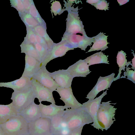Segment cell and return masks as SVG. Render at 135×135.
Masks as SVG:
<instances>
[{
  "label": "cell",
  "instance_id": "603a6c76",
  "mask_svg": "<svg viewBox=\"0 0 135 135\" xmlns=\"http://www.w3.org/2000/svg\"><path fill=\"white\" fill-rule=\"evenodd\" d=\"M125 52L123 50L118 52L117 56V62L119 67V73L117 76L115 78L114 81H115L120 78V75L122 71H125L126 68L125 66L128 67L129 65L132 66V64L131 61L127 62L126 59L127 56Z\"/></svg>",
  "mask_w": 135,
  "mask_h": 135
},
{
  "label": "cell",
  "instance_id": "277c9868",
  "mask_svg": "<svg viewBox=\"0 0 135 135\" xmlns=\"http://www.w3.org/2000/svg\"><path fill=\"white\" fill-rule=\"evenodd\" d=\"M35 98L31 86L23 90L14 91L12 94L11 99L12 100V102L14 107L18 113L34 102Z\"/></svg>",
  "mask_w": 135,
  "mask_h": 135
},
{
  "label": "cell",
  "instance_id": "8fae6325",
  "mask_svg": "<svg viewBox=\"0 0 135 135\" xmlns=\"http://www.w3.org/2000/svg\"><path fill=\"white\" fill-rule=\"evenodd\" d=\"M107 89L105 91L100 95L92 100L88 101L83 103L82 107L88 113L91 117L93 123L91 125L98 129V125L97 116L98 110L103 98L107 94Z\"/></svg>",
  "mask_w": 135,
  "mask_h": 135
},
{
  "label": "cell",
  "instance_id": "f1b7e54d",
  "mask_svg": "<svg viewBox=\"0 0 135 135\" xmlns=\"http://www.w3.org/2000/svg\"><path fill=\"white\" fill-rule=\"evenodd\" d=\"M126 71L124 73V75L122 76L120 78H126V76H127V79L135 84V70H131L130 68L128 67H126Z\"/></svg>",
  "mask_w": 135,
  "mask_h": 135
},
{
  "label": "cell",
  "instance_id": "cb8c5ba5",
  "mask_svg": "<svg viewBox=\"0 0 135 135\" xmlns=\"http://www.w3.org/2000/svg\"><path fill=\"white\" fill-rule=\"evenodd\" d=\"M63 114L53 117L51 118V128L52 135L62 134V124L64 122Z\"/></svg>",
  "mask_w": 135,
  "mask_h": 135
},
{
  "label": "cell",
  "instance_id": "7402d4cb",
  "mask_svg": "<svg viewBox=\"0 0 135 135\" xmlns=\"http://www.w3.org/2000/svg\"><path fill=\"white\" fill-rule=\"evenodd\" d=\"M108 55H105L101 51L87 57L84 60L89 66L102 63L109 64V61L108 60Z\"/></svg>",
  "mask_w": 135,
  "mask_h": 135
},
{
  "label": "cell",
  "instance_id": "e575fe53",
  "mask_svg": "<svg viewBox=\"0 0 135 135\" xmlns=\"http://www.w3.org/2000/svg\"><path fill=\"white\" fill-rule=\"evenodd\" d=\"M83 126L70 131L67 135H81Z\"/></svg>",
  "mask_w": 135,
  "mask_h": 135
},
{
  "label": "cell",
  "instance_id": "5b68a950",
  "mask_svg": "<svg viewBox=\"0 0 135 135\" xmlns=\"http://www.w3.org/2000/svg\"><path fill=\"white\" fill-rule=\"evenodd\" d=\"M51 119L41 117L28 123L29 134L31 135H52Z\"/></svg>",
  "mask_w": 135,
  "mask_h": 135
},
{
  "label": "cell",
  "instance_id": "52a82bcc",
  "mask_svg": "<svg viewBox=\"0 0 135 135\" xmlns=\"http://www.w3.org/2000/svg\"><path fill=\"white\" fill-rule=\"evenodd\" d=\"M78 9L71 11L68 13L66 21V35L76 34L78 33L86 35L84 26L79 16Z\"/></svg>",
  "mask_w": 135,
  "mask_h": 135
},
{
  "label": "cell",
  "instance_id": "44dd1931",
  "mask_svg": "<svg viewBox=\"0 0 135 135\" xmlns=\"http://www.w3.org/2000/svg\"><path fill=\"white\" fill-rule=\"evenodd\" d=\"M18 113L12 102L7 105L0 104V124Z\"/></svg>",
  "mask_w": 135,
  "mask_h": 135
},
{
  "label": "cell",
  "instance_id": "d590c367",
  "mask_svg": "<svg viewBox=\"0 0 135 135\" xmlns=\"http://www.w3.org/2000/svg\"><path fill=\"white\" fill-rule=\"evenodd\" d=\"M117 2H118V3H119V5L121 6L122 5H123L126 3H127L128 2H129V0H117Z\"/></svg>",
  "mask_w": 135,
  "mask_h": 135
},
{
  "label": "cell",
  "instance_id": "d6a6232c",
  "mask_svg": "<svg viewBox=\"0 0 135 135\" xmlns=\"http://www.w3.org/2000/svg\"><path fill=\"white\" fill-rule=\"evenodd\" d=\"M29 30L28 32V39L31 44L34 45L36 43L35 33L33 30L31 29Z\"/></svg>",
  "mask_w": 135,
  "mask_h": 135
},
{
  "label": "cell",
  "instance_id": "836d02e7",
  "mask_svg": "<svg viewBox=\"0 0 135 135\" xmlns=\"http://www.w3.org/2000/svg\"><path fill=\"white\" fill-rule=\"evenodd\" d=\"M35 33L36 38V42L42 45L49 50L47 44L45 40L36 32H35Z\"/></svg>",
  "mask_w": 135,
  "mask_h": 135
},
{
  "label": "cell",
  "instance_id": "f35d334b",
  "mask_svg": "<svg viewBox=\"0 0 135 135\" xmlns=\"http://www.w3.org/2000/svg\"><path fill=\"white\" fill-rule=\"evenodd\" d=\"M0 135H5L0 126Z\"/></svg>",
  "mask_w": 135,
  "mask_h": 135
},
{
  "label": "cell",
  "instance_id": "7a4b0ae2",
  "mask_svg": "<svg viewBox=\"0 0 135 135\" xmlns=\"http://www.w3.org/2000/svg\"><path fill=\"white\" fill-rule=\"evenodd\" d=\"M0 126L5 135H26L29 134L28 122L18 113L0 124Z\"/></svg>",
  "mask_w": 135,
  "mask_h": 135
},
{
  "label": "cell",
  "instance_id": "2e32d148",
  "mask_svg": "<svg viewBox=\"0 0 135 135\" xmlns=\"http://www.w3.org/2000/svg\"><path fill=\"white\" fill-rule=\"evenodd\" d=\"M42 117L51 118L64 113L67 109L65 106L57 105L55 104L49 105H44L41 103L38 104Z\"/></svg>",
  "mask_w": 135,
  "mask_h": 135
},
{
  "label": "cell",
  "instance_id": "9a60e30c",
  "mask_svg": "<svg viewBox=\"0 0 135 135\" xmlns=\"http://www.w3.org/2000/svg\"><path fill=\"white\" fill-rule=\"evenodd\" d=\"M89 67L84 60L80 59L70 66L67 69L73 78L75 77H85L91 72Z\"/></svg>",
  "mask_w": 135,
  "mask_h": 135
},
{
  "label": "cell",
  "instance_id": "8d00e7d4",
  "mask_svg": "<svg viewBox=\"0 0 135 135\" xmlns=\"http://www.w3.org/2000/svg\"><path fill=\"white\" fill-rule=\"evenodd\" d=\"M99 0H87L86 1V2L92 5L97 3Z\"/></svg>",
  "mask_w": 135,
  "mask_h": 135
},
{
  "label": "cell",
  "instance_id": "ab89813d",
  "mask_svg": "<svg viewBox=\"0 0 135 135\" xmlns=\"http://www.w3.org/2000/svg\"><path fill=\"white\" fill-rule=\"evenodd\" d=\"M63 135L62 134H55V135Z\"/></svg>",
  "mask_w": 135,
  "mask_h": 135
},
{
  "label": "cell",
  "instance_id": "ac0fdd59",
  "mask_svg": "<svg viewBox=\"0 0 135 135\" xmlns=\"http://www.w3.org/2000/svg\"><path fill=\"white\" fill-rule=\"evenodd\" d=\"M41 62L35 58L26 55L25 66L21 76L31 78L41 67Z\"/></svg>",
  "mask_w": 135,
  "mask_h": 135
},
{
  "label": "cell",
  "instance_id": "30bf717a",
  "mask_svg": "<svg viewBox=\"0 0 135 135\" xmlns=\"http://www.w3.org/2000/svg\"><path fill=\"white\" fill-rule=\"evenodd\" d=\"M55 91L59 94L60 99L64 103L66 108L76 109L82 107V104L77 101L74 96L71 87L63 88L59 86Z\"/></svg>",
  "mask_w": 135,
  "mask_h": 135
},
{
  "label": "cell",
  "instance_id": "4316f807",
  "mask_svg": "<svg viewBox=\"0 0 135 135\" xmlns=\"http://www.w3.org/2000/svg\"><path fill=\"white\" fill-rule=\"evenodd\" d=\"M31 15L36 19L40 25H44L45 23L40 15L34 4L31 6L30 10Z\"/></svg>",
  "mask_w": 135,
  "mask_h": 135
},
{
  "label": "cell",
  "instance_id": "ffe728a7",
  "mask_svg": "<svg viewBox=\"0 0 135 135\" xmlns=\"http://www.w3.org/2000/svg\"><path fill=\"white\" fill-rule=\"evenodd\" d=\"M108 35H105L103 32H100L96 36H94V42L92 46L87 52L100 50H105L108 48L107 45L109 43L108 42L107 39Z\"/></svg>",
  "mask_w": 135,
  "mask_h": 135
},
{
  "label": "cell",
  "instance_id": "d6986e66",
  "mask_svg": "<svg viewBox=\"0 0 135 135\" xmlns=\"http://www.w3.org/2000/svg\"><path fill=\"white\" fill-rule=\"evenodd\" d=\"M18 114L22 116L28 123L42 117L38 105L34 102Z\"/></svg>",
  "mask_w": 135,
  "mask_h": 135
},
{
  "label": "cell",
  "instance_id": "3957f363",
  "mask_svg": "<svg viewBox=\"0 0 135 135\" xmlns=\"http://www.w3.org/2000/svg\"><path fill=\"white\" fill-rule=\"evenodd\" d=\"M111 101L102 102L98 112L97 120L98 129L107 130L115 120L114 116L117 108L111 104H115L110 102Z\"/></svg>",
  "mask_w": 135,
  "mask_h": 135
},
{
  "label": "cell",
  "instance_id": "7c38bea8",
  "mask_svg": "<svg viewBox=\"0 0 135 135\" xmlns=\"http://www.w3.org/2000/svg\"><path fill=\"white\" fill-rule=\"evenodd\" d=\"M32 78L36 79L42 85L53 91H55L59 86L51 77L50 72L47 70L45 66H41Z\"/></svg>",
  "mask_w": 135,
  "mask_h": 135
},
{
  "label": "cell",
  "instance_id": "d4e9b609",
  "mask_svg": "<svg viewBox=\"0 0 135 135\" xmlns=\"http://www.w3.org/2000/svg\"><path fill=\"white\" fill-rule=\"evenodd\" d=\"M33 30L45 40L47 44L49 50L54 45V43L48 35L45 28L43 26L39 25L34 28Z\"/></svg>",
  "mask_w": 135,
  "mask_h": 135
},
{
  "label": "cell",
  "instance_id": "5bb4252c",
  "mask_svg": "<svg viewBox=\"0 0 135 135\" xmlns=\"http://www.w3.org/2000/svg\"><path fill=\"white\" fill-rule=\"evenodd\" d=\"M52 79L60 87L68 88L71 87L73 78L67 69H61L50 72Z\"/></svg>",
  "mask_w": 135,
  "mask_h": 135
},
{
  "label": "cell",
  "instance_id": "60d3db41",
  "mask_svg": "<svg viewBox=\"0 0 135 135\" xmlns=\"http://www.w3.org/2000/svg\"><path fill=\"white\" fill-rule=\"evenodd\" d=\"M31 135V134H27V135Z\"/></svg>",
  "mask_w": 135,
  "mask_h": 135
},
{
  "label": "cell",
  "instance_id": "ba28073f",
  "mask_svg": "<svg viewBox=\"0 0 135 135\" xmlns=\"http://www.w3.org/2000/svg\"><path fill=\"white\" fill-rule=\"evenodd\" d=\"M31 79V86L35 98L38 99L39 102L47 101L52 104H55L52 95L53 91L42 85L34 79Z\"/></svg>",
  "mask_w": 135,
  "mask_h": 135
},
{
  "label": "cell",
  "instance_id": "484cf974",
  "mask_svg": "<svg viewBox=\"0 0 135 135\" xmlns=\"http://www.w3.org/2000/svg\"><path fill=\"white\" fill-rule=\"evenodd\" d=\"M26 52L27 55L33 57L41 62L40 56L36 49L34 45L30 44L27 46Z\"/></svg>",
  "mask_w": 135,
  "mask_h": 135
},
{
  "label": "cell",
  "instance_id": "f546056e",
  "mask_svg": "<svg viewBox=\"0 0 135 135\" xmlns=\"http://www.w3.org/2000/svg\"><path fill=\"white\" fill-rule=\"evenodd\" d=\"M109 3L104 0H99L96 3L92 5L95 7L97 9L100 10H104L106 11L109 10Z\"/></svg>",
  "mask_w": 135,
  "mask_h": 135
},
{
  "label": "cell",
  "instance_id": "74e56055",
  "mask_svg": "<svg viewBox=\"0 0 135 135\" xmlns=\"http://www.w3.org/2000/svg\"><path fill=\"white\" fill-rule=\"evenodd\" d=\"M134 58L132 59V68H130V69H133L135 70V55L134 53H133Z\"/></svg>",
  "mask_w": 135,
  "mask_h": 135
},
{
  "label": "cell",
  "instance_id": "4dcf8cb0",
  "mask_svg": "<svg viewBox=\"0 0 135 135\" xmlns=\"http://www.w3.org/2000/svg\"><path fill=\"white\" fill-rule=\"evenodd\" d=\"M51 4V10L55 15L60 14L62 12L61 5L59 2L55 1Z\"/></svg>",
  "mask_w": 135,
  "mask_h": 135
},
{
  "label": "cell",
  "instance_id": "83f0119b",
  "mask_svg": "<svg viewBox=\"0 0 135 135\" xmlns=\"http://www.w3.org/2000/svg\"><path fill=\"white\" fill-rule=\"evenodd\" d=\"M34 45L40 56L42 62L47 55L49 50L45 47L38 43H36Z\"/></svg>",
  "mask_w": 135,
  "mask_h": 135
},
{
  "label": "cell",
  "instance_id": "6da1fadb",
  "mask_svg": "<svg viewBox=\"0 0 135 135\" xmlns=\"http://www.w3.org/2000/svg\"><path fill=\"white\" fill-rule=\"evenodd\" d=\"M63 118L64 122L70 131L93 122L90 116L82 107L66 109Z\"/></svg>",
  "mask_w": 135,
  "mask_h": 135
},
{
  "label": "cell",
  "instance_id": "4fadbf2b",
  "mask_svg": "<svg viewBox=\"0 0 135 135\" xmlns=\"http://www.w3.org/2000/svg\"><path fill=\"white\" fill-rule=\"evenodd\" d=\"M74 49L62 41V42L54 44L52 48L49 50L46 56L41 62V66H46L47 63L51 60L63 56L68 51Z\"/></svg>",
  "mask_w": 135,
  "mask_h": 135
},
{
  "label": "cell",
  "instance_id": "8992f818",
  "mask_svg": "<svg viewBox=\"0 0 135 135\" xmlns=\"http://www.w3.org/2000/svg\"><path fill=\"white\" fill-rule=\"evenodd\" d=\"M94 41V37H89L86 35L81 36L76 34H65L62 41L69 45L73 49L79 48L85 51L87 47L90 46L92 43H93Z\"/></svg>",
  "mask_w": 135,
  "mask_h": 135
},
{
  "label": "cell",
  "instance_id": "e0dca14e",
  "mask_svg": "<svg viewBox=\"0 0 135 135\" xmlns=\"http://www.w3.org/2000/svg\"><path fill=\"white\" fill-rule=\"evenodd\" d=\"M31 79L26 77H21L17 79L8 82L0 83V87L8 88L14 91H20L26 89L31 86Z\"/></svg>",
  "mask_w": 135,
  "mask_h": 135
},
{
  "label": "cell",
  "instance_id": "9c48e42d",
  "mask_svg": "<svg viewBox=\"0 0 135 135\" xmlns=\"http://www.w3.org/2000/svg\"><path fill=\"white\" fill-rule=\"evenodd\" d=\"M115 74L113 73L108 75L102 77L100 76L97 83L91 90L89 93L86 98L90 101L95 99L97 95L101 91L110 88L114 81Z\"/></svg>",
  "mask_w": 135,
  "mask_h": 135
},
{
  "label": "cell",
  "instance_id": "1f68e13d",
  "mask_svg": "<svg viewBox=\"0 0 135 135\" xmlns=\"http://www.w3.org/2000/svg\"><path fill=\"white\" fill-rule=\"evenodd\" d=\"M26 17L27 23L30 27L34 28L40 24L31 15L28 14Z\"/></svg>",
  "mask_w": 135,
  "mask_h": 135
}]
</instances>
